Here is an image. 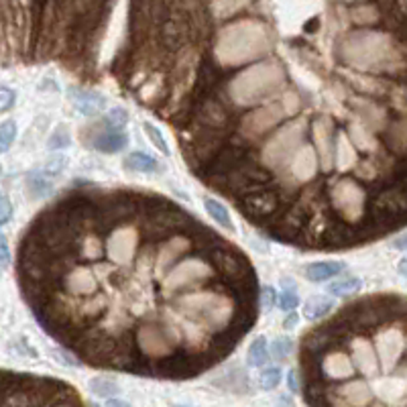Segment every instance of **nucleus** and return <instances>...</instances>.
<instances>
[{
	"mask_svg": "<svg viewBox=\"0 0 407 407\" xmlns=\"http://www.w3.org/2000/svg\"><path fill=\"white\" fill-rule=\"evenodd\" d=\"M328 202L330 210L346 222L349 226H360L365 218L369 216V190L362 184H356L354 179H336L328 188Z\"/></svg>",
	"mask_w": 407,
	"mask_h": 407,
	"instance_id": "obj_1",
	"label": "nucleus"
},
{
	"mask_svg": "<svg viewBox=\"0 0 407 407\" xmlns=\"http://www.w3.org/2000/svg\"><path fill=\"white\" fill-rule=\"evenodd\" d=\"M310 133V120L308 118H298V120H292L287 122L285 127H281L279 131H275L263 145L259 157L261 163L269 169H285L289 159L296 155L299 147H301V141L303 135Z\"/></svg>",
	"mask_w": 407,
	"mask_h": 407,
	"instance_id": "obj_2",
	"label": "nucleus"
},
{
	"mask_svg": "<svg viewBox=\"0 0 407 407\" xmlns=\"http://www.w3.org/2000/svg\"><path fill=\"white\" fill-rule=\"evenodd\" d=\"M214 275H218V271L206 257H202L200 253L188 255L161 279L163 294L167 298H175L177 292L206 287L214 279Z\"/></svg>",
	"mask_w": 407,
	"mask_h": 407,
	"instance_id": "obj_3",
	"label": "nucleus"
},
{
	"mask_svg": "<svg viewBox=\"0 0 407 407\" xmlns=\"http://www.w3.org/2000/svg\"><path fill=\"white\" fill-rule=\"evenodd\" d=\"M287 206H289V202L285 200L279 184L263 186L261 190L253 191L248 195H243L241 200H237V208L243 212L244 218H248L250 222H255L259 226H265L267 222H271L273 218L281 216Z\"/></svg>",
	"mask_w": 407,
	"mask_h": 407,
	"instance_id": "obj_4",
	"label": "nucleus"
},
{
	"mask_svg": "<svg viewBox=\"0 0 407 407\" xmlns=\"http://www.w3.org/2000/svg\"><path fill=\"white\" fill-rule=\"evenodd\" d=\"M133 338H135L138 353L143 354V358L149 360L151 365L161 362L179 351L175 346V342L171 340L165 324L159 320H149V322L136 326L133 330Z\"/></svg>",
	"mask_w": 407,
	"mask_h": 407,
	"instance_id": "obj_5",
	"label": "nucleus"
},
{
	"mask_svg": "<svg viewBox=\"0 0 407 407\" xmlns=\"http://www.w3.org/2000/svg\"><path fill=\"white\" fill-rule=\"evenodd\" d=\"M143 230L133 222L120 224L106 234V257L116 265H129L136 255H141Z\"/></svg>",
	"mask_w": 407,
	"mask_h": 407,
	"instance_id": "obj_6",
	"label": "nucleus"
},
{
	"mask_svg": "<svg viewBox=\"0 0 407 407\" xmlns=\"http://www.w3.org/2000/svg\"><path fill=\"white\" fill-rule=\"evenodd\" d=\"M287 116V110L283 106V102H269L263 104L261 109L253 110L248 114H244L243 118L237 122L239 127V135L246 138V143L265 136L273 127H277L283 118Z\"/></svg>",
	"mask_w": 407,
	"mask_h": 407,
	"instance_id": "obj_7",
	"label": "nucleus"
},
{
	"mask_svg": "<svg viewBox=\"0 0 407 407\" xmlns=\"http://www.w3.org/2000/svg\"><path fill=\"white\" fill-rule=\"evenodd\" d=\"M193 244H195V241L188 232L171 234V237H167L159 244H155V259L153 261H155L157 277L163 279L182 259H186L191 253Z\"/></svg>",
	"mask_w": 407,
	"mask_h": 407,
	"instance_id": "obj_8",
	"label": "nucleus"
},
{
	"mask_svg": "<svg viewBox=\"0 0 407 407\" xmlns=\"http://www.w3.org/2000/svg\"><path fill=\"white\" fill-rule=\"evenodd\" d=\"M373 342H375V351H377L379 365L383 369L395 367L397 360H401V356L406 354V334L401 328L391 326V322L373 330Z\"/></svg>",
	"mask_w": 407,
	"mask_h": 407,
	"instance_id": "obj_9",
	"label": "nucleus"
},
{
	"mask_svg": "<svg viewBox=\"0 0 407 407\" xmlns=\"http://www.w3.org/2000/svg\"><path fill=\"white\" fill-rule=\"evenodd\" d=\"M59 289L74 301L90 299L98 292V275L90 265H74L61 279Z\"/></svg>",
	"mask_w": 407,
	"mask_h": 407,
	"instance_id": "obj_10",
	"label": "nucleus"
},
{
	"mask_svg": "<svg viewBox=\"0 0 407 407\" xmlns=\"http://www.w3.org/2000/svg\"><path fill=\"white\" fill-rule=\"evenodd\" d=\"M320 373L326 383H346L358 373L353 356L349 353V346L332 349L320 356Z\"/></svg>",
	"mask_w": 407,
	"mask_h": 407,
	"instance_id": "obj_11",
	"label": "nucleus"
},
{
	"mask_svg": "<svg viewBox=\"0 0 407 407\" xmlns=\"http://www.w3.org/2000/svg\"><path fill=\"white\" fill-rule=\"evenodd\" d=\"M349 353L353 356L356 371L362 377H373L375 373H379L381 365L375 351V342L367 334H353L349 338Z\"/></svg>",
	"mask_w": 407,
	"mask_h": 407,
	"instance_id": "obj_12",
	"label": "nucleus"
},
{
	"mask_svg": "<svg viewBox=\"0 0 407 407\" xmlns=\"http://www.w3.org/2000/svg\"><path fill=\"white\" fill-rule=\"evenodd\" d=\"M106 253V239L98 230H86L76 243V257L78 261H96Z\"/></svg>",
	"mask_w": 407,
	"mask_h": 407,
	"instance_id": "obj_13",
	"label": "nucleus"
},
{
	"mask_svg": "<svg viewBox=\"0 0 407 407\" xmlns=\"http://www.w3.org/2000/svg\"><path fill=\"white\" fill-rule=\"evenodd\" d=\"M385 147L397 157L407 159V118H395L383 133Z\"/></svg>",
	"mask_w": 407,
	"mask_h": 407,
	"instance_id": "obj_14",
	"label": "nucleus"
},
{
	"mask_svg": "<svg viewBox=\"0 0 407 407\" xmlns=\"http://www.w3.org/2000/svg\"><path fill=\"white\" fill-rule=\"evenodd\" d=\"M94 149H98L100 153H118L129 145V136L125 135V131H112L106 129L102 122V131H96V135H92Z\"/></svg>",
	"mask_w": 407,
	"mask_h": 407,
	"instance_id": "obj_15",
	"label": "nucleus"
},
{
	"mask_svg": "<svg viewBox=\"0 0 407 407\" xmlns=\"http://www.w3.org/2000/svg\"><path fill=\"white\" fill-rule=\"evenodd\" d=\"M334 167H338L342 171H351L354 167H358L356 147L353 145L349 133H344V131H336V157H334Z\"/></svg>",
	"mask_w": 407,
	"mask_h": 407,
	"instance_id": "obj_16",
	"label": "nucleus"
},
{
	"mask_svg": "<svg viewBox=\"0 0 407 407\" xmlns=\"http://www.w3.org/2000/svg\"><path fill=\"white\" fill-rule=\"evenodd\" d=\"M72 100L76 104V109L80 110L83 116H94L100 110L106 106V98L98 92L92 90H81V88H74L72 92Z\"/></svg>",
	"mask_w": 407,
	"mask_h": 407,
	"instance_id": "obj_17",
	"label": "nucleus"
},
{
	"mask_svg": "<svg viewBox=\"0 0 407 407\" xmlns=\"http://www.w3.org/2000/svg\"><path fill=\"white\" fill-rule=\"evenodd\" d=\"M344 271V263H338V261H320V263H312L303 269V275L314 281V283H322L328 281L332 277H338L340 273Z\"/></svg>",
	"mask_w": 407,
	"mask_h": 407,
	"instance_id": "obj_18",
	"label": "nucleus"
},
{
	"mask_svg": "<svg viewBox=\"0 0 407 407\" xmlns=\"http://www.w3.org/2000/svg\"><path fill=\"white\" fill-rule=\"evenodd\" d=\"M349 136L356 149H360L365 153H377V141L373 136V131L365 122H351Z\"/></svg>",
	"mask_w": 407,
	"mask_h": 407,
	"instance_id": "obj_19",
	"label": "nucleus"
},
{
	"mask_svg": "<svg viewBox=\"0 0 407 407\" xmlns=\"http://www.w3.org/2000/svg\"><path fill=\"white\" fill-rule=\"evenodd\" d=\"M122 165H125V169L136 171V173H159L161 171V163L147 153H141V151L129 153Z\"/></svg>",
	"mask_w": 407,
	"mask_h": 407,
	"instance_id": "obj_20",
	"label": "nucleus"
},
{
	"mask_svg": "<svg viewBox=\"0 0 407 407\" xmlns=\"http://www.w3.org/2000/svg\"><path fill=\"white\" fill-rule=\"evenodd\" d=\"M362 285V279L356 277V275H344V277H338L336 281H330L326 285V292L330 296H336V298H346V296H353L360 289Z\"/></svg>",
	"mask_w": 407,
	"mask_h": 407,
	"instance_id": "obj_21",
	"label": "nucleus"
},
{
	"mask_svg": "<svg viewBox=\"0 0 407 407\" xmlns=\"http://www.w3.org/2000/svg\"><path fill=\"white\" fill-rule=\"evenodd\" d=\"M204 208H206V212L212 216V220L220 224L222 228H226L228 232H234L237 230V226H234V222H232V218L228 214V210L218 202V200H212L210 195H206L204 198Z\"/></svg>",
	"mask_w": 407,
	"mask_h": 407,
	"instance_id": "obj_22",
	"label": "nucleus"
},
{
	"mask_svg": "<svg viewBox=\"0 0 407 407\" xmlns=\"http://www.w3.org/2000/svg\"><path fill=\"white\" fill-rule=\"evenodd\" d=\"M269 356H271V351H269V344H267V338L265 336H257L250 346H248V365L250 367H265L269 362Z\"/></svg>",
	"mask_w": 407,
	"mask_h": 407,
	"instance_id": "obj_23",
	"label": "nucleus"
},
{
	"mask_svg": "<svg viewBox=\"0 0 407 407\" xmlns=\"http://www.w3.org/2000/svg\"><path fill=\"white\" fill-rule=\"evenodd\" d=\"M332 308L334 305H332L330 299L322 298V296H314V298H310L303 303V316L308 320H320V318H324Z\"/></svg>",
	"mask_w": 407,
	"mask_h": 407,
	"instance_id": "obj_24",
	"label": "nucleus"
},
{
	"mask_svg": "<svg viewBox=\"0 0 407 407\" xmlns=\"http://www.w3.org/2000/svg\"><path fill=\"white\" fill-rule=\"evenodd\" d=\"M27 190L33 198H43L51 191V177L43 171H33L27 175Z\"/></svg>",
	"mask_w": 407,
	"mask_h": 407,
	"instance_id": "obj_25",
	"label": "nucleus"
},
{
	"mask_svg": "<svg viewBox=\"0 0 407 407\" xmlns=\"http://www.w3.org/2000/svg\"><path fill=\"white\" fill-rule=\"evenodd\" d=\"M292 353H294V340L289 336H277L271 342V356L277 362L285 360Z\"/></svg>",
	"mask_w": 407,
	"mask_h": 407,
	"instance_id": "obj_26",
	"label": "nucleus"
},
{
	"mask_svg": "<svg viewBox=\"0 0 407 407\" xmlns=\"http://www.w3.org/2000/svg\"><path fill=\"white\" fill-rule=\"evenodd\" d=\"M90 391L94 393V395H98V397H112V395H116L118 393V385L114 383L112 379H104V377H100V379H92L90 381Z\"/></svg>",
	"mask_w": 407,
	"mask_h": 407,
	"instance_id": "obj_27",
	"label": "nucleus"
},
{
	"mask_svg": "<svg viewBox=\"0 0 407 407\" xmlns=\"http://www.w3.org/2000/svg\"><path fill=\"white\" fill-rule=\"evenodd\" d=\"M106 129H112V131H122L127 125H129V112L125 109H112L106 114V118L102 120Z\"/></svg>",
	"mask_w": 407,
	"mask_h": 407,
	"instance_id": "obj_28",
	"label": "nucleus"
},
{
	"mask_svg": "<svg viewBox=\"0 0 407 407\" xmlns=\"http://www.w3.org/2000/svg\"><path fill=\"white\" fill-rule=\"evenodd\" d=\"M15 138H17V125L13 120H4L0 125V151L6 153Z\"/></svg>",
	"mask_w": 407,
	"mask_h": 407,
	"instance_id": "obj_29",
	"label": "nucleus"
},
{
	"mask_svg": "<svg viewBox=\"0 0 407 407\" xmlns=\"http://www.w3.org/2000/svg\"><path fill=\"white\" fill-rule=\"evenodd\" d=\"M143 129H145V133H147V136L151 138V143L161 151L163 155H169L171 151H169V145H167V141L163 138L161 131L155 127V125H151V122H143Z\"/></svg>",
	"mask_w": 407,
	"mask_h": 407,
	"instance_id": "obj_30",
	"label": "nucleus"
},
{
	"mask_svg": "<svg viewBox=\"0 0 407 407\" xmlns=\"http://www.w3.org/2000/svg\"><path fill=\"white\" fill-rule=\"evenodd\" d=\"M279 383H281V369H279V367L265 369V371L259 375V385H261V389H265V391H271V389H275Z\"/></svg>",
	"mask_w": 407,
	"mask_h": 407,
	"instance_id": "obj_31",
	"label": "nucleus"
},
{
	"mask_svg": "<svg viewBox=\"0 0 407 407\" xmlns=\"http://www.w3.org/2000/svg\"><path fill=\"white\" fill-rule=\"evenodd\" d=\"M72 143V138H70V133H67V129L65 127H57L51 136H49V141H47V147L55 151V149H65L67 145Z\"/></svg>",
	"mask_w": 407,
	"mask_h": 407,
	"instance_id": "obj_32",
	"label": "nucleus"
},
{
	"mask_svg": "<svg viewBox=\"0 0 407 407\" xmlns=\"http://www.w3.org/2000/svg\"><path fill=\"white\" fill-rule=\"evenodd\" d=\"M65 165H67V159L63 155H51L45 161V165H43V173L47 177H57V175H61V171L65 169Z\"/></svg>",
	"mask_w": 407,
	"mask_h": 407,
	"instance_id": "obj_33",
	"label": "nucleus"
},
{
	"mask_svg": "<svg viewBox=\"0 0 407 407\" xmlns=\"http://www.w3.org/2000/svg\"><path fill=\"white\" fill-rule=\"evenodd\" d=\"M277 305L283 310V312H296V308L299 305V298L296 292H287L283 289L279 296H277Z\"/></svg>",
	"mask_w": 407,
	"mask_h": 407,
	"instance_id": "obj_34",
	"label": "nucleus"
},
{
	"mask_svg": "<svg viewBox=\"0 0 407 407\" xmlns=\"http://www.w3.org/2000/svg\"><path fill=\"white\" fill-rule=\"evenodd\" d=\"M275 303H277V294H275V289H273V287H263L261 294H259V310H261L263 314H267V312H271Z\"/></svg>",
	"mask_w": 407,
	"mask_h": 407,
	"instance_id": "obj_35",
	"label": "nucleus"
},
{
	"mask_svg": "<svg viewBox=\"0 0 407 407\" xmlns=\"http://www.w3.org/2000/svg\"><path fill=\"white\" fill-rule=\"evenodd\" d=\"M0 96H2V100H0V112H2V114H6L8 110L15 106V102H17V94H15L8 86H2V88H0Z\"/></svg>",
	"mask_w": 407,
	"mask_h": 407,
	"instance_id": "obj_36",
	"label": "nucleus"
},
{
	"mask_svg": "<svg viewBox=\"0 0 407 407\" xmlns=\"http://www.w3.org/2000/svg\"><path fill=\"white\" fill-rule=\"evenodd\" d=\"M13 218V206H10V200L6 198V193L0 198V224L6 226Z\"/></svg>",
	"mask_w": 407,
	"mask_h": 407,
	"instance_id": "obj_37",
	"label": "nucleus"
},
{
	"mask_svg": "<svg viewBox=\"0 0 407 407\" xmlns=\"http://www.w3.org/2000/svg\"><path fill=\"white\" fill-rule=\"evenodd\" d=\"M0 255H2V269L6 271L10 267V246H8V241H6L4 234H2V241H0Z\"/></svg>",
	"mask_w": 407,
	"mask_h": 407,
	"instance_id": "obj_38",
	"label": "nucleus"
},
{
	"mask_svg": "<svg viewBox=\"0 0 407 407\" xmlns=\"http://www.w3.org/2000/svg\"><path fill=\"white\" fill-rule=\"evenodd\" d=\"M287 387H289V391H294V393H298L299 389V377L296 371H289V375H287Z\"/></svg>",
	"mask_w": 407,
	"mask_h": 407,
	"instance_id": "obj_39",
	"label": "nucleus"
},
{
	"mask_svg": "<svg viewBox=\"0 0 407 407\" xmlns=\"http://www.w3.org/2000/svg\"><path fill=\"white\" fill-rule=\"evenodd\" d=\"M393 246H395L397 250H407V232L406 234H401V237H397V239L393 241Z\"/></svg>",
	"mask_w": 407,
	"mask_h": 407,
	"instance_id": "obj_40",
	"label": "nucleus"
},
{
	"mask_svg": "<svg viewBox=\"0 0 407 407\" xmlns=\"http://www.w3.org/2000/svg\"><path fill=\"white\" fill-rule=\"evenodd\" d=\"M299 322V316L296 314V312H292V314H287V320L283 322V326L285 328H292V326H296Z\"/></svg>",
	"mask_w": 407,
	"mask_h": 407,
	"instance_id": "obj_41",
	"label": "nucleus"
},
{
	"mask_svg": "<svg viewBox=\"0 0 407 407\" xmlns=\"http://www.w3.org/2000/svg\"><path fill=\"white\" fill-rule=\"evenodd\" d=\"M104 407H131L127 401H122V399H116V397H110L109 401H106V406Z\"/></svg>",
	"mask_w": 407,
	"mask_h": 407,
	"instance_id": "obj_42",
	"label": "nucleus"
},
{
	"mask_svg": "<svg viewBox=\"0 0 407 407\" xmlns=\"http://www.w3.org/2000/svg\"><path fill=\"white\" fill-rule=\"evenodd\" d=\"M397 271H399V275H401V277H406L407 279V257L399 261V265H397Z\"/></svg>",
	"mask_w": 407,
	"mask_h": 407,
	"instance_id": "obj_43",
	"label": "nucleus"
},
{
	"mask_svg": "<svg viewBox=\"0 0 407 407\" xmlns=\"http://www.w3.org/2000/svg\"><path fill=\"white\" fill-rule=\"evenodd\" d=\"M399 4L404 6V10H406V13H407V0H399Z\"/></svg>",
	"mask_w": 407,
	"mask_h": 407,
	"instance_id": "obj_44",
	"label": "nucleus"
}]
</instances>
